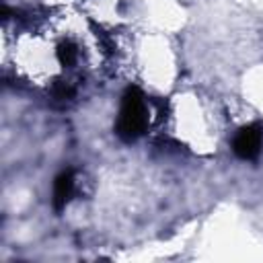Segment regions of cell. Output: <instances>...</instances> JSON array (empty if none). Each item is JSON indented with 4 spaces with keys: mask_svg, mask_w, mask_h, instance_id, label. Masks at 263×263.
<instances>
[{
    "mask_svg": "<svg viewBox=\"0 0 263 263\" xmlns=\"http://www.w3.org/2000/svg\"><path fill=\"white\" fill-rule=\"evenodd\" d=\"M146 127H148V107H146L144 95L140 92V88L129 86L121 99L115 132L121 140L132 142L140 138L146 132Z\"/></svg>",
    "mask_w": 263,
    "mask_h": 263,
    "instance_id": "cell-1",
    "label": "cell"
},
{
    "mask_svg": "<svg viewBox=\"0 0 263 263\" xmlns=\"http://www.w3.org/2000/svg\"><path fill=\"white\" fill-rule=\"evenodd\" d=\"M74 195V171H64L55 177V183H53V208L55 212H62L68 201L72 199Z\"/></svg>",
    "mask_w": 263,
    "mask_h": 263,
    "instance_id": "cell-3",
    "label": "cell"
},
{
    "mask_svg": "<svg viewBox=\"0 0 263 263\" xmlns=\"http://www.w3.org/2000/svg\"><path fill=\"white\" fill-rule=\"evenodd\" d=\"M261 146H263V127L257 123L245 125L242 129H238V134L232 140V150L242 160L257 158L261 152Z\"/></svg>",
    "mask_w": 263,
    "mask_h": 263,
    "instance_id": "cell-2",
    "label": "cell"
},
{
    "mask_svg": "<svg viewBox=\"0 0 263 263\" xmlns=\"http://www.w3.org/2000/svg\"><path fill=\"white\" fill-rule=\"evenodd\" d=\"M58 60L62 66H72L76 62V47L72 43H62L58 49Z\"/></svg>",
    "mask_w": 263,
    "mask_h": 263,
    "instance_id": "cell-4",
    "label": "cell"
}]
</instances>
